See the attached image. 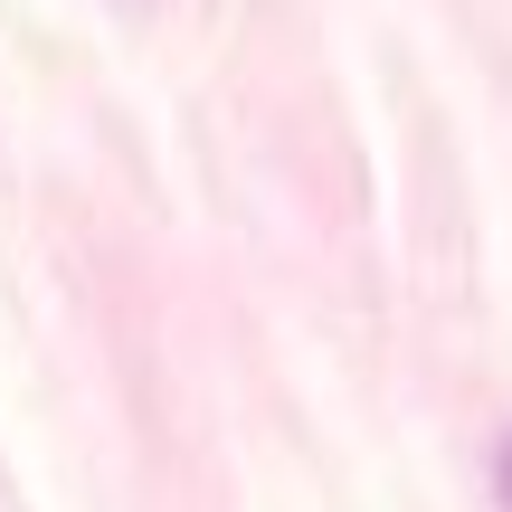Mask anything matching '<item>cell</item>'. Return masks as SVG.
I'll return each mask as SVG.
<instances>
[{
	"label": "cell",
	"mask_w": 512,
	"mask_h": 512,
	"mask_svg": "<svg viewBox=\"0 0 512 512\" xmlns=\"http://www.w3.org/2000/svg\"><path fill=\"white\" fill-rule=\"evenodd\" d=\"M494 503H503V512H512V437H503V446H494Z\"/></svg>",
	"instance_id": "cell-1"
}]
</instances>
